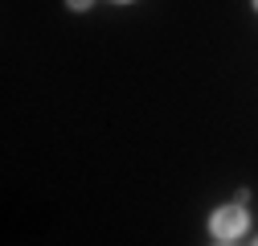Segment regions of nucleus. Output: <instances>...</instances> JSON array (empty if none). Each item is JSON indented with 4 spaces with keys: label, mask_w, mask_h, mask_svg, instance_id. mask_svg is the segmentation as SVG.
Returning <instances> with one entry per match:
<instances>
[{
    "label": "nucleus",
    "mask_w": 258,
    "mask_h": 246,
    "mask_svg": "<svg viewBox=\"0 0 258 246\" xmlns=\"http://www.w3.org/2000/svg\"><path fill=\"white\" fill-rule=\"evenodd\" d=\"M246 226H250V213H246V205H217L213 213H209V230H213V238L217 242H234V238H242L246 234Z\"/></svg>",
    "instance_id": "f257e3e1"
},
{
    "label": "nucleus",
    "mask_w": 258,
    "mask_h": 246,
    "mask_svg": "<svg viewBox=\"0 0 258 246\" xmlns=\"http://www.w3.org/2000/svg\"><path fill=\"white\" fill-rule=\"evenodd\" d=\"M66 5H70V9H74V13H86V9H90V5H94V0H66Z\"/></svg>",
    "instance_id": "f03ea898"
},
{
    "label": "nucleus",
    "mask_w": 258,
    "mask_h": 246,
    "mask_svg": "<svg viewBox=\"0 0 258 246\" xmlns=\"http://www.w3.org/2000/svg\"><path fill=\"white\" fill-rule=\"evenodd\" d=\"M115 5H132V0H115Z\"/></svg>",
    "instance_id": "7ed1b4c3"
},
{
    "label": "nucleus",
    "mask_w": 258,
    "mask_h": 246,
    "mask_svg": "<svg viewBox=\"0 0 258 246\" xmlns=\"http://www.w3.org/2000/svg\"><path fill=\"white\" fill-rule=\"evenodd\" d=\"M254 13H258V0H254Z\"/></svg>",
    "instance_id": "20e7f679"
},
{
    "label": "nucleus",
    "mask_w": 258,
    "mask_h": 246,
    "mask_svg": "<svg viewBox=\"0 0 258 246\" xmlns=\"http://www.w3.org/2000/svg\"><path fill=\"white\" fill-rule=\"evenodd\" d=\"M217 246H230V242H217Z\"/></svg>",
    "instance_id": "39448f33"
},
{
    "label": "nucleus",
    "mask_w": 258,
    "mask_h": 246,
    "mask_svg": "<svg viewBox=\"0 0 258 246\" xmlns=\"http://www.w3.org/2000/svg\"><path fill=\"white\" fill-rule=\"evenodd\" d=\"M254 246H258V238H254Z\"/></svg>",
    "instance_id": "423d86ee"
}]
</instances>
